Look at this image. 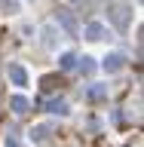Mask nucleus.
Here are the masks:
<instances>
[{
	"label": "nucleus",
	"mask_w": 144,
	"mask_h": 147,
	"mask_svg": "<svg viewBox=\"0 0 144 147\" xmlns=\"http://www.w3.org/2000/svg\"><path fill=\"white\" fill-rule=\"evenodd\" d=\"M58 25L64 28V34H68V37H77V34H80V28H77V18H74L71 9H58Z\"/></svg>",
	"instance_id": "obj_2"
},
{
	"label": "nucleus",
	"mask_w": 144,
	"mask_h": 147,
	"mask_svg": "<svg viewBox=\"0 0 144 147\" xmlns=\"http://www.w3.org/2000/svg\"><path fill=\"white\" fill-rule=\"evenodd\" d=\"M43 46H55V28H43Z\"/></svg>",
	"instance_id": "obj_11"
},
{
	"label": "nucleus",
	"mask_w": 144,
	"mask_h": 147,
	"mask_svg": "<svg viewBox=\"0 0 144 147\" xmlns=\"http://www.w3.org/2000/svg\"><path fill=\"white\" fill-rule=\"evenodd\" d=\"M126 67V55H120V52H110L107 58H104V71L107 74H120Z\"/></svg>",
	"instance_id": "obj_3"
},
{
	"label": "nucleus",
	"mask_w": 144,
	"mask_h": 147,
	"mask_svg": "<svg viewBox=\"0 0 144 147\" xmlns=\"http://www.w3.org/2000/svg\"><path fill=\"white\" fill-rule=\"evenodd\" d=\"M49 132H52L49 126H37L34 132H31V138H34L37 144H49Z\"/></svg>",
	"instance_id": "obj_9"
},
{
	"label": "nucleus",
	"mask_w": 144,
	"mask_h": 147,
	"mask_svg": "<svg viewBox=\"0 0 144 147\" xmlns=\"http://www.w3.org/2000/svg\"><path fill=\"white\" fill-rule=\"evenodd\" d=\"M9 107L22 117V113H28V110H31V101H28L25 95H12V98H9Z\"/></svg>",
	"instance_id": "obj_7"
},
{
	"label": "nucleus",
	"mask_w": 144,
	"mask_h": 147,
	"mask_svg": "<svg viewBox=\"0 0 144 147\" xmlns=\"http://www.w3.org/2000/svg\"><path fill=\"white\" fill-rule=\"evenodd\" d=\"M46 110H49V113H58V117H64V113H68V101H49V104H46Z\"/></svg>",
	"instance_id": "obj_10"
},
{
	"label": "nucleus",
	"mask_w": 144,
	"mask_h": 147,
	"mask_svg": "<svg viewBox=\"0 0 144 147\" xmlns=\"http://www.w3.org/2000/svg\"><path fill=\"white\" fill-rule=\"evenodd\" d=\"M86 98L89 101H107V86H98V83L89 86V89H86Z\"/></svg>",
	"instance_id": "obj_8"
},
{
	"label": "nucleus",
	"mask_w": 144,
	"mask_h": 147,
	"mask_svg": "<svg viewBox=\"0 0 144 147\" xmlns=\"http://www.w3.org/2000/svg\"><path fill=\"white\" fill-rule=\"evenodd\" d=\"M74 67H77V71H80L83 77H92V74H95V61H92L89 55H83V58H77V61H74Z\"/></svg>",
	"instance_id": "obj_6"
},
{
	"label": "nucleus",
	"mask_w": 144,
	"mask_h": 147,
	"mask_svg": "<svg viewBox=\"0 0 144 147\" xmlns=\"http://www.w3.org/2000/svg\"><path fill=\"white\" fill-rule=\"evenodd\" d=\"M107 18L114 22V28L117 31H126L129 25H132V6L129 3H107Z\"/></svg>",
	"instance_id": "obj_1"
},
{
	"label": "nucleus",
	"mask_w": 144,
	"mask_h": 147,
	"mask_svg": "<svg viewBox=\"0 0 144 147\" xmlns=\"http://www.w3.org/2000/svg\"><path fill=\"white\" fill-rule=\"evenodd\" d=\"M74 61H77V55H71V52H64L62 58H58V64H62L64 71H71V67H74Z\"/></svg>",
	"instance_id": "obj_12"
},
{
	"label": "nucleus",
	"mask_w": 144,
	"mask_h": 147,
	"mask_svg": "<svg viewBox=\"0 0 144 147\" xmlns=\"http://www.w3.org/2000/svg\"><path fill=\"white\" fill-rule=\"evenodd\" d=\"M55 86H62L58 77H43V89H55Z\"/></svg>",
	"instance_id": "obj_13"
},
{
	"label": "nucleus",
	"mask_w": 144,
	"mask_h": 147,
	"mask_svg": "<svg viewBox=\"0 0 144 147\" xmlns=\"http://www.w3.org/2000/svg\"><path fill=\"white\" fill-rule=\"evenodd\" d=\"M3 147H18V141H16L12 135H9V138H6V144H3Z\"/></svg>",
	"instance_id": "obj_14"
},
{
	"label": "nucleus",
	"mask_w": 144,
	"mask_h": 147,
	"mask_svg": "<svg viewBox=\"0 0 144 147\" xmlns=\"http://www.w3.org/2000/svg\"><path fill=\"white\" fill-rule=\"evenodd\" d=\"M9 80L16 83V86H28V71L22 64H9Z\"/></svg>",
	"instance_id": "obj_5"
},
{
	"label": "nucleus",
	"mask_w": 144,
	"mask_h": 147,
	"mask_svg": "<svg viewBox=\"0 0 144 147\" xmlns=\"http://www.w3.org/2000/svg\"><path fill=\"white\" fill-rule=\"evenodd\" d=\"M104 37H110L104 25H98V22H92V25H86V40H95V43H98V40H104Z\"/></svg>",
	"instance_id": "obj_4"
}]
</instances>
